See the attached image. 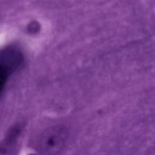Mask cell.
Listing matches in <instances>:
<instances>
[{
    "label": "cell",
    "instance_id": "cell-2",
    "mask_svg": "<svg viewBox=\"0 0 155 155\" xmlns=\"http://www.w3.org/2000/svg\"><path fill=\"white\" fill-rule=\"evenodd\" d=\"M29 155H36V154H29Z\"/></svg>",
    "mask_w": 155,
    "mask_h": 155
},
{
    "label": "cell",
    "instance_id": "cell-1",
    "mask_svg": "<svg viewBox=\"0 0 155 155\" xmlns=\"http://www.w3.org/2000/svg\"><path fill=\"white\" fill-rule=\"evenodd\" d=\"M67 132L65 128L60 125L51 127L47 130L41 140L43 151L53 154L59 150L66 140Z\"/></svg>",
    "mask_w": 155,
    "mask_h": 155
}]
</instances>
